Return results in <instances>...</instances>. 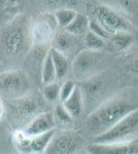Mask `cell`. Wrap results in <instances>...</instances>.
<instances>
[{
  "label": "cell",
  "instance_id": "obj_1",
  "mask_svg": "<svg viewBox=\"0 0 138 154\" xmlns=\"http://www.w3.org/2000/svg\"><path fill=\"white\" fill-rule=\"evenodd\" d=\"M30 21L19 14L0 27V63L11 62L25 56L31 45Z\"/></svg>",
  "mask_w": 138,
  "mask_h": 154
},
{
  "label": "cell",
  "instance_id": "obj_2",
  "mask_svg": "<svg viewBox=\"0 0 138 154\" xmlns=\"http://www.w3.org/2000/svg\"><path fill=\"white\" fill-rule=\"evenodd\" d=\"M137 110V105L124 98H112L97 107L86 120V128L93 138L105 133L112 125Z\"/></svg>",
  "mask_w": 138,
  "mask_h": 154
},
{
  "label": "cell",
  "instance_id": "obj_3",
  "mask_svg": "<svg viewBox=\"0 0 138 154\" xmlns=\"http://www.w3.org/2000/svg\"><path fill=\"white\" fill-rule=\"evenodd\" d=\"M137 131L138 113L137 110H135L112 125L105 133L94 137L93 142L102 144L131 142V141L137 140Z\"/></svg>",
  "mask_w": 138,
  "mask_h": 154
},
{
  "label": "cell",
  "instance_id": "obj_4",
  "mask_svg": "<svg viewBox=\"0 0 138 154\" xmlns=\"http://www.w3.org/2000/svg\"><path fill=\"white\" fill-rule=\"evenodd\" d=\"M88 145L85 137L74 130L55 131L42 154H76Z\"/></svg>",
  "mask_w": 138,
  "mask_h": 154
},
{
  "label": "cell",
  "instance_id": "obj_5",
  "mask_svg": "<svg viewBox=\"0 0 138 154\" xmlns=\"http://www.w3.org/2000/svg\"><path fill=\"white\" fill-rule=\"evenodd\" d=\"M103 57L100 51L82 49L75 56L70 65L73 75L79 80H87L95 76L101 69Z\"/></svg>",
  "mask_w": 138,
  "mask_h": 154
},
{
  "label": "cell",
  "instance_id": "obj_6",
  "mask_svg": "<svg viewBox=\"0 0 138 154\" xmlns=\"http://www.w3.org/2000/svg\"><path fill=\"white\" fill-rule=\"evenodd\" d=\"M29 88V78L24 71L11 69L0 72V91L4 95L19 99L28 95Z\"/></svg>",
  "mask_w": 138,
  "mask_h": 154
},
{
  "label": "cell",
  "instance_id": "obj_7",
  "mask_svg": "<svg viewBox=\"0 0 138 154\" xmlns=\"http://www.w3.org/2000/svg\"><path fill=\"white\" fill-rule=\"evenodd\" d=\"M95 20L110 34L129 32L131 23L114 8L107 5H99L95 9Z\"/></svg>",
  "mask_w": 138,
  "mask_h": 154
},
{
  "label": "cell",
  "instance_id": "obj_8",
  "mask_svg": "<svg viewBox=\"0 0 138 154\" xmlns=\"http://www.w3.org/2000/svg\"><path fill=\"white\" fill-rule=\"evenodd\" d=\"M57 24L53 14H43L30 22L29 32L31 43L42 46L51 43L57 32Z\"/></svg>",
  "mask_w": 138,
  "mask_h": 154
},
{
  "label": "cell",
  "instance_id": "obj_9",
  "mask_svg": "<svg viewBox=\"0 0 138 154\" xmlns=\"http://www.w3.org/2000/svg\"><path fill=\"white\" fill-rule=\"evenodd\" d=\"M55 131H47L46 134L37 136H27L23 131L14 133V143L21 154H42L49 145Z\"/></svg>",
  "mask_w": 138,
  "mask_h": 154
},
{
  "label": "cell",
  "instance_id": "obj_10",
  "mask_svg": "<svg viewBox=\"0 0 138 154\" xmlns=\"http://www.w3.org/2000/svg\"><path fill=\"white\" fill-rule=\"evenodd\" d=\"M86 149L91 154H137V140L127 143L102 144L91 143L86 146Z\"/></svg>",
  "mask_w": 138,
  "mask_h": 154
},
{
  "label": "cell",
  "instance_id": "obj_11",
  "mask_svg": "<svg viewBox=\"0 0 138 154\" xmlns=\"http://www.w3.org/2000/svg\"><path fill=\"white\" fill-rule=\"evenodd\" d=\"M56 120L53 112H41L27 123L24 128V134L27 136H37L55 130Z\"/></svg>",
  "mask_w": 138,
  "mask_h": 154
},
{
  "label": "cell",
  "instance_id": "obj_12",
  "mask_svg": "<svg viewBox=\"0 0 138 154\" xmlns=\"http://www.w3.org/2000/svg\"><path fill=\"white\" fill-rule=\"evenodd\" d=\"M37 109H38V105H37L36 101L32 98H29L28 95L19 99H14V105H12L14 114L19 120L29 118L30 121L36 116L34 114Z\"/></svg>",
  "mask_w": 138,
  "mask_h": 154
},
{
  "label": "cell",
  "instance_id": "obj_13",
  "mask_svg": "<svg viewBox=\"0 0 138 154\" xmlns=\"http://www.w3.org/2000/svg\"><path fill=\"white\" fill-rule=\"evenodd\" d=\"M76 38H79V37L67 33L65 30L61 32H56L51 42V48L56 49L59 53L63 54L64 56L68 58V54L76 48Z\"/></svg>",
  "mask_w": 138,
  "mask_h": 154
},
{
  "label": "cell",
  "instance_id": "obj_14",
  "mask_svg": "<svg viewBox=\"0 0 138 154\" xmlns=\"http://www.w3.org/2000/svg\"><path fill=\"white\" fill-rule=\"evenodd\" d=\"M72 118H77L84 111V94L79 85L74 88L73 93L61 103Z\"/></svg>",
  "mask_w": 138,
  "mask_h": 154
},
{
  "label": "cell",
  "instance_id": "obj_15",
  "mask_svg": "<svg viewBox=\"0 0 138 154\" xmlns=\"http://www.w3.org/2000/svg\"><path fill=\"white\" fill-rule=\"evenodd\" d=\"M49 54H51L55 71H56V78L57 80H61L68 74L70 70V62L69 59L63 54L59 53L58 51L50 48Z\"/></svg>",
  "mask_w": 138,
  "mask_h": 154
},
{
  "label": "cell",
  "instance_id": "obj_16",
  "mask_svg": "<svg viewBox=\"0 0 138 154\" xmlns=\"http://www.w3.org/2000/svg\"><path fill=\"white\" fill-rule=\"evenodd\" d=\"M88 26H89V18L82 14H76L71 23L63 30L73 36L81 37L85 36V34L87 33Z\"/></svg>",
  "mask_w": 138,
  "mask_h": 154
},
{
  "label": "cell",
  "instance_id": "obj_17",
  "mask_svg": "<svg viewBox=\"0 0 138 154\" xmlns=\"http://www.w3.org/2000/svg\"><path fill=\"white\" fill-rule=\"evenodd\" d=\"M41 81L43 84L52 83L57 81L56 78V71H55L54 65H53V61L51 58V54L49 51L46 54L42 61L41 65Z\"/></svg>",
  "mask_w": 138,
  "mask_h": 154
},
{
  "label": "cell",
  "instance_id": "obj_18",
  "mask_svg": "<svg viewBox=\"0 0 138 154\" xmlns=\"http://www.w3.org/2000/svg\"><path fill=\"white\" fill-rule=\"evenodd\" d=\"M110 40L114 45V48L119 51H123L133 43L134 38L129 32H120V33H115L114 35L110 36Z\"/></svg>",
  "mask_w": 138,
  "mask_h": 154
},
{
  "label": "cell",
  "instance_id": "obj_19",
  "mask_svg": "<svg viewBox=\"0 0 138 154\" xmlns=\"http://www.w3.org/2000/svg\"><path fill=\"white\" fill-rule=\"evenodd\" d=\"M76 14L77 12L71 8H61L55 11V14L53 16H54L57 26L62 29H65L71 23L72 20L75 18Z\"/></svg>",
  "mask_w": 138,
  "mask_h": 154
},
{
  "label": "cell",
  "instance_id": "obj_20",
  "mask_svg": "<svg viewBox=\"0 0 138 154\" xmlns=\"http://www.w3.org/2000/svg\"><path fill=\"white\" fill-rule=\"evenodd\" d=\"M105 45V40L100 38L99 36L95 35L91 31L88 30L87 33L85 34V46L86 49L94 51H102Z\"/></svg>",
  "mask_w": 138,
  "mask_h": 154
},
{
  "label": "cell",
  "instance_id": "obj_21",
  "mask_svg": "<svg viewBox=\"0 0 138 154\" xmlns=\"http://www.w3.org/2000/svg\"><path fill=\"white\" fill-rule=\"evenodd\" d=\"M59 95L60 85L56 81L44 84L43 88H42V96L49 103H56L57 101H59Z\"/></svg>",
  "mask_w": 138,
  "mask_h": 154
},
{
  "label": "cell",
  "instance_id": "obj_22",
  "mask_svg": "<svg viewBox=\"0 0 138 154\" xmlns=\"http://www.w3.org/2000/svg\"><path fill=\"white\" fill-rule=\"evenodd\" d=\"M53 115H54V118L55 120L59 121V122H62V123H65V125H68L72 121V118L71 116L69 115V113L66 111V109L64 108V106L62 105L61 103L56 105V107L54 108V111H53Z\"/></svg>",
  "mask_w": 138,
  "mask_h": 154
},
{
  "label": "cell",
  "instance_id": "obj_23",
  "mask_svg": "<svg viewBox=\"0 0 138 154\" xmlns=\"http://www.w3.org/2000/svg\"><path fill=\"white\" fill-rule=\"evenodd\" d=\"M88 30L94 33L95 35L99 36L103 40H107L110 38V34L105 30L103 27L101 26L95 19H89V26H88Z\"/></svg>",
  "mask_w": 138,
  "mask_h": 154
},
{
  "label": "cell",
  "instance_id": "obj_24",
  "mask_svg": "<svg viewBox=\"0 0 138 154\" xmlns=\"http://www.w3.org/2000/svg\"><path fill=\"white\" fill-rule=\"evenodd\" d=\"M76 88V83L73 80H66L60 85V95H59V101L60 103H63L68 97L73 93L74 88Z\"/></svg>",
  "mask_w": 138,
  "mask_h": 154
},
{
  "label": "cell",
  "instance_id": "obj_25",
  "mask_svg": "<svg viewBox=\"0 0 138 154\" xmlns=\"http://www.w3.org/2000/svg\"><path fill=\"white\" fill-rule=\"evenodd\" d=\"M119 3L127 12L134 14L137 11V0H119Z\"/></svg>",
  "mask_w": 138,
  "mask_h": 154
},
{
  "label": "cell",
  "instance_id": "obj_26",
  "mask_svg": "<svg viewBox=\"0 0 138 154\" xmlns=\"http://www.w3.org/2000/svg\"><path fill=\"white\" fill-rule=\"evenodd\" d=\"M25 2V0H6L5 1V6H8V7H17L21 4H23ZM4 6V7H5Z\"/></svg>",
  "mask_w": 138,
  "mask_h": 154
},
{
  "label": "cell",
  "instance_id": "obj_27",
  "mask_svg": "<svg viewBox=\"0 0 138 154\" xmlns=\"http://www.w3.org/2000/svg\"><path fill=\"white\" fill-rule=\"evenodd\" d=\"M4 112H5V108H4L3 102L0 100V121H1V120H2V118H3Z\"/></svg>",
  "mask_w": 138,
  "mask_h": 154
},
{
  "label": "cell",
  "instance_id": "obj_28",
  "mask_svg": "<svg viewBox=\"0 0 138 154\" xmlns=\"http://www.w3.org/2000/svg\"><path fill=\"white\" fill-rule=\"evenodd\" d=\"M76 154H91V153H90L89 151H88L87 149L85 148V149H82V150L79 151V152H77Z\"/></svg>",
  "mask_w": 138,
  "mask_h": 154
},
{
  "label": "cell",
  "instance_id": "obj_29",
  "mask_svg": "<svg viewBox=\"0 0 138 154\" xmlns=\"http://www.w3.org/2000/svg\"><path fill=\"white\" fill-rule=\"evenodd\" d=\"M5 1L6 0H0V7H1V8H3V7L5 6Z\"/></svg>",
  "mask_w": 138,
  "mask_h": 154
}]
</instances>
